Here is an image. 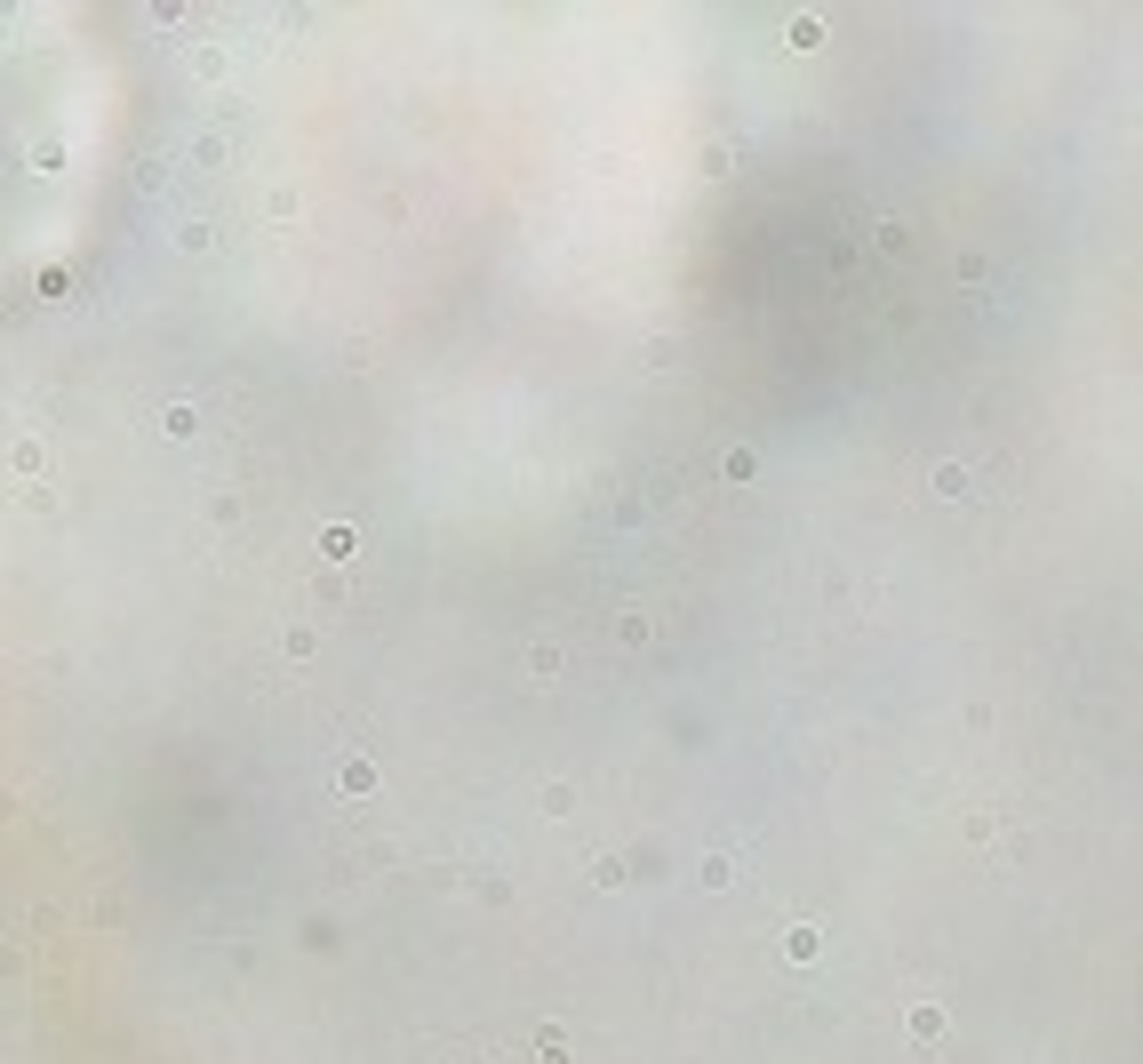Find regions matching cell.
<instances>
[{"label":"cell","instance_id":"5b68a950","mask_svg":"<svg viewBox=\"0 0 1143 1064\" xmlns=\"http://www.w3.org/2000/svg\"><path fill=\"white\" fill-rule=\"evenodd\" d=\"M783 952H792V961H815V952H824V929H815V920H792V929H783Z\"/></svg>","mask_w":1143,"mask_h":1064},{"label":"cell","instance_id":"3957f363","mask_svg":"<svg viewBox=\"0 0 1143 1064\" xmlns=\"http://www.w3.org/2000/svg\"><path fill=\"white\" fill-rule=\"evenodd\" d=\"M928 488H935V496H952V505H967V496H976L967 464H935V473H928Z\"/></svg>","mask_w":1143,"mask_h":1064},{"label":"cell","instance_id":"ba28073f","mask_svg":"<svg viewBox=\"0 0 1143 1064\" xmlns=\"http://www.w3.org/2000/svg\"><path fill=\"white\" fill-rule=\"evenodd\" d=\"M592 881H600V888H624L632 873H624V856H600V864H592Z\"/></svg>","mask_w":1143,"mask_h":1064},{"label":"cell","instance_id":"8992f818","mask_svg":"<svg viewBox=\"0 0 1143 1064\" xmlns=\"http://www.w3.org/2000/svg\"><path fill=\"white\" fill-rule=\"evenodd\" d=\"M552 672H560V648H552V640H536V648H528V680H552Z\"/></svg>","mask_w":1143,"mask_h":1064},{"label":"cell","instance_id":"52a82bcc","mask_svg":"<svg viewBox=\"0 0 1143 1064\" xmlns=\"http://www.w3.org/2000/svg\"><path fill=\"white\" fill-rule=\"evenodd\" d=\"M320 552H329V560H352V552H361V537H352V528H329V537H320Z\"/></svg>","mask_w":1143,"mask_h":1064},{"label":"cell","instance_id":"7a4b0ae2","mask_svg":"<svg viewBox=\"0 0 1143 1064\" xmlns=\"http://www.w3.org/2000/svg\"><path fill=\"white\" fill-rule=\"evenodd\" d=\"M336 785L352 792V800H361V792H376V760H361V753H344V760H336Z\"/></svg>","mask_w":1143,"mask_h":1064},{"label":"cell","instance_id":"277c9868","mask_svg":"<svg viewBox=\"0 0 1143 1064\" xmlns=\"http://www.w3.org/2000/svg\"><path fill=\"white\" fill-rule=\"evenodd\" d=\"M160 432H168V440H192V432H200V408H192V400H168V408H160Z\"/></svg>","mask_w":1143,"mask_h":1064},{"label":"cell","instance_id":"6da1fadb","mask_svg":"<svg viewBox=\"0 0 1143 1064\" xmlns=\"http://www.w3.org/2000/svg\"><path fill=\"white\" fill-rule=\"evenodd\" d=\"M944 1025H952V1016H944V1001H912V1016H903L912 1048H935V1040H944Z\"/></svg>","mask_w":1143,"mask_h":1064},{"label":"cell","instance_id":"9c48e42d","mask_svg":"<svg viewBox=\"0 0 1143 1064\" xmlns=\"http://www.w3.org/2000/svg\"><path fill=\"white\" fill-rule=\"evenodd\" d=\"M536 1064H568V1048L560 1040H536Z\"/></svg>","mask_w":1143,"mask_h":1064}]
</instances>
